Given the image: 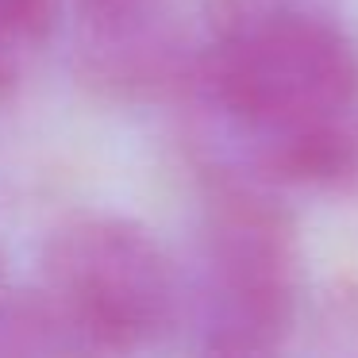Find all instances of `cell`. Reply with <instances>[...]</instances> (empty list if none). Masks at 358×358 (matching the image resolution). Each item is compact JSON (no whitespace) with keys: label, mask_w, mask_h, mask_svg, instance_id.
Returning <instances> with one entry per match:
<instances>
[{"label":"cell","mask_w":358,"mask_h":358,"mask_svg":"<svg viewBox=\"0 0 358 358\" xmlns=\"http://www.w3.org/2000/svg\"><path fill=\"white\" fill-rule=\"evenodd\" d=\"M285 16H339V0H208L212 35Z\"/></svg>","instance_id":"52a82bcc"},{"label":"cell","mask_w":358,"mask_h":358,"mask_svg":"<svg viewBox=\"0 0 358 358\" xmlns=\"http://www.w3.org/2000/svg\"><path fill=\"white\" fill-rule=\"evenodd\" d=\"M189 89L216 112L243 166L255 155L358 112V47L339 16H285L216 31Z\"/></svg>","instance_id":"6da1fadb"},{"label":"cell","mask_w":358,"mask_h":358,"mask_svg":"<svg viewBox=\"0 0 358 358\" xmlns=\"http://www.w3.org/2000/svg\"><path fill=\"white\" fill-rule=\"evenodd\" d=\"M81 73L116 96H150L193 81L196 58L166 16V0H78Z\"/></svg>","instance_id":"277c9868"},{"label":"cell","mask_w":358,"mask_h":358,"mask_svg":"<svg viewBox=\"0 0 358 358\" xmlns=\"http://www.w3.org/2000/svg\"><path fill=\"white\" fill-rule=\"evenodd\" d=\"M304 258L278 189L235 166L204 170L201 347L250 358L285 347L301 316Z\"/></svg>","instance_id":"7a4b0ae2"},{"label":"cell","mask_w":358,"mask_h":358,"mask_svg":"<svg viewBox=\"0 0 358 358\" xmlns=\"http://www.w3.org/2000/svg\"><path fill=\"white\" fill-rule=\"evenodd\" d=\"M62 331L50 316L43 293L12 285L0 266V355H39V350H62Z\"/></svg>","instance_id":"8992f818"},{"label":"cell","mask_w":358,"mask_h":358,"mask_svg":"<svg viewBox=\"0 0 358 358\" xmlns=\"http://www.w3.org/2000/svg\"><path fill=\"white\" fill-rule=\"evenodd\" d=\"M55 31V0H0V96L24 85Z\"/></svg>","instance_id":"5b68a950"},{"label":"cell","mask_w":358,"mask_h":358,"mask_svg":"<svg viewBox=\"0 0 358 358\" xmlns=\"http://www.w3.org/2000/svg\"><path fill=\"white\" fill-rule=\"evenodd\" d=\"M39 293L66 347L131 355L181 320V278L155 231L127 216L85 212L43 247Z\"/></svg>","instance_id":"3957f363"}]
</instances>
